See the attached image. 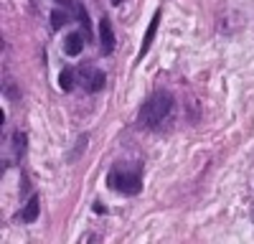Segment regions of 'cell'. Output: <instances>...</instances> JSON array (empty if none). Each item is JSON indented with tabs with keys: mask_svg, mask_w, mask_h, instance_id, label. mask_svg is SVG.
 I'll return each instance as SVG.
<instances>
[{
	"mask_svg": "<svg viewBox=\"0 0 254 244\" xmlns=\"http://www.w3.org/2000/svg\"><path fill=\"white\" fill-rule=\"evenodd\" d=\"M76 81H79V79H76V74L71 71V66H64V69H61V74H59V87H61L64 92H71V89L76 87Z\"/></svg>",
	"mask_w": 254,
	"mask_h": 244,
	"instance_id": "7",
	"label": "cell"
},
{
	"mask_svg": "<svg viewBox=\"0 0 254 244\" xmlns=\"http://www.w3.org/2000/svg\"><path fill=\"white\" fill-rule=\"evenodd\" d=\"M66 20H69V15L64 13V10H54V13H51V28H61Z\"/></svg>",
	"mask_w": 254,
	"mask_h": 244,
	"instance_id": "10",
	"label": "cell"
},
{
	"mask_svg": "<svg viewBox=\"0 0 254 244\" xmlns=\"http://www.w3.org/2000/svg\"><path fill=\"white\" fill-rule=\"evenodd\" d=\"M81 49H84V38H81V33H74V31H71L66 38H64V54H66V56H79Z\"/></svg>",
	"mask_w": 254,
	"mask_h": 244,
	"instance_id": "6",
	"label": "cell"
},
{
	"mask_svg": "<svg viewBox=\"0 0 254 244\" xmlns=\"http://www.w3.org/2000/svg\"><path fill=\"white\" fill-rule=\"evenodd\" d=\"M173 94L168 89H155L150 97L145 99V105L140 107V115H137V127L142 130H155L160 127L163 122L171 117L173 112Z\"/></svg>",
	"mask_w": 254,
	"mask_h": 244,
	"instance_id": "1",
	"label": "cell"
},
{
	"mask_svg": "<svg viewBox=\"0 0 254 244\" xmlns=\"http://www.w3.org/2000/svg\"><path fill=\"white\" fill-rule=\"evenodd\" d=\"M110 3H112V5H120V3H122V0H110Z\"/></svg>",
	"mask_w": 254,
	"mask_h": 244,
	"instance_id": "12",
	"label": "cell"
},
{
	"mask_svg": "<svg viewBox=\"0 0 254 244\" xmlns=\"http://www.w3.org/2000/svg\"><path fill=\"white\" fill-rule=\"evenodd\" d=\"M36 216H38V196H31V201L23 206V211H20V219L26 224H31V221H36Z\"/></svg>",
	"mask_w": 254,
	"mask_h": 244,
	"instance_id": "8",
	"label": "cell"
},
{
	"mask_svg": "<svg viewBox=\"0 0 254 244\" xmlns=\"http://www.w3.org/2000/svg\"><path fill=\"white\" fill-rule=\"evenodd\" d=\"M15 148H18V155L26 153V135L23 132H15Z\"/></svg>",
	"mask_w": 254,
	"mask_h": 244,
	"instance_id": "11",
	"label": "cell"
},
{
	"mask_svg": "<svg viewBox=\"0 0 254 244\" xmlns=\"http://www.w3.org/2000/svg\"><path fill=\"white\" fill-rule=\"evenodd\" d=\"M99 44H102V54H112L115 49V31L110 18H99Z\"/></svg>",
	"mask_w": 254,
	"mask_h": 244,
	"instance_id": "4",
	"label": "cell"
},
{
	"mask_svg": "<svg viewBox=\"0 0 254 244\" xmlns=\"http://www.w3.org/2000/svg\"><path fill=\"white\" fill-rule=\"evenodd\" d=\"M76 15H79V23L84 28V36H92V23H89V15L84 10V5H76Z\"/></svg>",
	"mask_w": 254,
	"mask_h": 244,
	"instance_id": "9",
	"label": "cell"
},
{
	"mask_svg": "<svg viewBox=\"0 0 254 244\" xmlns=\"http://www.w3.org/2000/svg\"><path fill=\"white\" fill-rule=\"evenodd\" d=\"M76 79L81 81V87L87 89V92H99V89L104 87V81H107L104 71H102V69H97V66H92V64H84V66H79Z\"/></svg>",
	"mask_w": 254,
	"mask_h": 244,
	"instance_id": "3",
	"label": "cell"
},
{
	"mask_svg": "<svg viewBox=\"0 0 254 244\" xmlns=\"http://www.w3.org/2000/svg\"><path fill=\"white\" fill-rule=\"evenodd\" d=\"M107 186L117 193L135 196L142 191V173L140 166H130V163H115L107 173Z\"/></svg>",
	"mask_w": 254,
	"mask_h": 244,
	"instance_id": "2",
	"label": "cell"
},
{
	"mask_svg": "<svg viewBox=\"0 0 254 244\" xmlns=\"http://www.w3.org/2000/svg\"><path fill=\"white\" fill-rule=\"evenodd\" d=\"M160 10H155V15H153V20H150V26H147V31H145V38H142V46H140V54H137V61H142L145 59V54L150 51V46H153V41H155V33H158V26H160Z\"/></svg>",
	"mask_w": 254,
	"mask_h": 244,
	"instance_id": "5",
	"label": "cell"
}]
</instances>
